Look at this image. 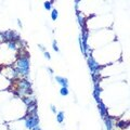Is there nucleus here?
I'll list each match as a JSON object with an SVG mask.
<instances>
[{"label": "nucleus", "instance_id": "1", "mask_svg": "<svg viewBox=\"0 0 130 130\" xmlns=\"http://www.w3.org/2000/svg\"><path fill=\"white\" fill-rule=\"evenodd\" d=\"M14 71L18 75H28V73H29V55L27 53L25 55H21L19 58Z\"/></svg>", "mask_w": 130, "mask_h": 130}, {"label": "nucleus", "instance_id": "2", "mask_svg": "<svg viewBox=\"0 0 130 130\" xmlns=\"http://www.w3.org/2000/svg\"><path fill=\"white\" fill-rule=\"evenodd\" d=\"M19 95H28V94H31V85L29 81L27 80H21L19 84Z\"/></svg>", "mask_w": 130, "mask_h": 130}, {"label": "nucleus", "instance_id": "3", "mask_svg": "<svg viewBox=\"0 0 130 130\" xmlns=\"http://www.w3.org/2000/svg\"><path fill=\"white\" fill-rule=\"evenodd\" d=\"M25 126L27 129H32L36 126H39L38 114H32V115L27 114V116H25Z\"/></svg>", "mask_w": 130, "mask_h": 130}, {"label": "nucleus", "instance_id": "4", "mask_svg": "<svg viewBox=\"0 0 130 130\" xmlns=\"http://www.w3.org/2000/svg\"><path fill=\"white\" fill-rule=\"evenodd\" d=\"M87 62H88V66H89V70H90L91 74H96V73H99L100 70L102 68V66H100V64L93 59V56L91 54L88 55Z\"/></svg>", "mask_w": 130, "mask_h": 130}, {"label": "nucleus", "instance_id": "5", "mask_svg": "<svg viewBox=\"0 0 130 130\" xmlns=\"http://www.w3.org/2000/svg\"><path fill=\"white\" fill-rule=\"evenodd\" d=\"M101 91H102V88L100 87V83H94V88H93V96L98 103L101 102V98H100V94H101Z\"/></svg>", "mask_w": 130, "mask_h": 130}, {"label": "nucleus", "instance_id": "6", "mask_svg": "<svg viewBox=\"0 0 130 130\" xmlns=\"http://www.w3.org/2000/svg\"><path fill=\"white\" fill-rule=\"evenodd\" d=\"M98 106H99V112H100V115L102 116V118L107 116V108L105 106V104L101 101V102L98 103Z\"/></svg>", "mask_w": 130, "mask_h": 130}, {"label": "nucleus", "instance_id": "7", "mask_svg": "<svg viewBox=\"0 0 130 130\" xmlns=\"http://www.w3.org/2000/svg\"><path fill=\"white\" fill-rule=\"evenodd\" d=\"M55 81L62 87H68V79L62 76H55Z\"/></svg>", "mask_w": 130, "mask_h": 130}, {"label": "nucleus", "instance_id": "8", "mask_svg": "<svg viewBox=\"0 0 130 130\" xmlns=\"http://www.w3.org/2000/svg\"><path fill=\"white\" fill-rule=\"evenodd\" d=\"M104 121H105V126H106V129L107 130H112L113 129V121H112V118L109 117L108 115L106 117H104Z\"/></svg>", "mask_w": 130, "mask_h": 130}, {"label": "nucleus", "instance_id": "9", "mask_svg": "<svg viewBox=\"0 0 130 130\" xmlns=\"http://www.w3.org/2000/svg\"><path fill=\"white\" fill-rule=\"evenodd\" d=\"M76 15H77V20H78L79 25H80L81 27L86 26V24H85V19L83 18V15H81V13H80L78 10H76Z\"/></svg>", "mask_w": 130, "mask_h": 130}, {"label": "nucleus", "instance_id": "10", "mask_svg": "<svg viewBox=\"0 0 130 130\" xmlns=\"http://www.w3.org/2000/svg\"><path fill=\"white\" fill-rule=\"evenodd\" d=\"M64 118H65V114L63 111H61L56 114V121H58L59 124H62L64 121Z\"/></svg>", "mask_w": 130, "mask_h": 130}, {"label": "nucleus", "instance_id": "11", "mask_svg": "<svg viewBox=\"0 0 130 130\" xmlns=\"http://www.w3.org/2000/svg\"><path fill=\"white\" fill-rule=\"evenodd\" d=\"M59 18V12L56 9H53L51 12V19H52V21H56V19Z\"/></svg>", "mask_w": 130, "mask_h": 130}, {"label": "nucleus", "instance_id": "12", "mask_svg": "<svg viewBox=\"0 0 130 130\" xmlns=\"http://www.w3.org/2000/svg\"><path fill=\"white\" fill-rule=\"evenodd\" d=\"M60 93H61V95H63V96L68 95V93H70V91H68V88L67 87H62V88H61V90H60Z\"/></svg>", "mask_w": 130, "mask_h": 130}, {"label": "nucleus", "instance_id": "13", "mask_svg": "<svg viewBox=\"0 0 130 130\" xmlns=\"http://www.w3.org/2000/svg\"><path fill=\"white\" fill-rule=\"evenodd\" d=\"M8 47H9L10 50H16V42L9 41L8 42Z\"/></svg>", "mask_w": 130, "mask_h": 130}, {"label": "nucleus", "instance_id": "14", "mask_svg": "<svg viewBox=\"0 0 130 130\" xmlns=\"http://www.w3.org/2000/svg\"><path fill=\"white\" fill-rule=\"evenodd\" d=\"M52 3H53V1H46L44 2V9L46 10H51V8H52Z\"/></svg>", "mask_w": 130, "mask_h": 130}, {"label": "nucleus", "instance_id": "15", "mask_svg": "<svg viewBox=\"0 0 130 130\" xmlns=\"http://www.w3.org/2000/svg\"><path fill=\"white\" fill-rule=\"evenodd\" d=\"M127 123H126V121H123V120H120V121H118V123H117V126H118V127H120V128H126L127 127Z\"/></svg>", "mask_w": 130, "mask_h": 130}, {"label": "nucleus", "instance_id": "16", "mask_svg": "<svg viewBox=\"0 0 130 130\" xmlns=\"http://www.w3.org/2000/svg\"><path fill=\"white\" fill-rule=\"evenodd\" d=\"M52 47H53V50L55 52H59L60 51V49L58 47V43H56V40H53V42H52Z\"/></svg>", "mask_w": 130, "mask_h": 130}, {"label": "nucleus", "instance_id": "17", "mask_svg": "<svg viewBox=\"0 0 130 130\" xmlns=\"http://www.w3.org/2000/svg\"><path fill=\"white\" fill-rule=\"evenodd\" d=\"M43 53H44V58L48 59V60H51V54H50V52L46 51V52H43Z\"/></svg>", "mask_w": 130, "mask_h": 130}, {"label": "nucleus", "instance_id": "18", "mask_svg": "<svg viewBox=\"0 0 130 130\" xmlns=\"http://www.w3.org/2000/svg\"><path fill=\"white\" fill-rule=\"evenodd\" d=\"M51 111H52V113H56V108H55V106H54V105L53 104H51Z\"/></svg>", "mask_w": 130, "mask_h": 130}, {"label": "nucleus", "instance_id": "19", "mask_svg": "<svg viewBox=\"0 0 130 130\" xmlns=\"http://www.w3.org/2000/svg\"><path fill=\"white\" fill-rule=\"evenodd\" d=\"M39 48H40V50H42L43 52H46V48H44L43 46H42V44H39V46H38Z\"/></svg>", "mask_w": 130, "mask_h": 130}, {"label": "nucleus", "instance_id": "20", "mask_svg": "<svg viewBox=\"0 0 130 130\" xmlns=\"http://www.w3.org/2000/svg\"><path fill=\"white\" fill-rule=\"evenodd\" d=\"M18 25L20 26V27H23V25H22V22H21V20H20V19H18Z\"/></svg>", "mask_w": 130, "mask_h": 130}, {"label": "nucleus", "instance_id": "21", "mask_svg": "<svg viewBox=\"0 0 130 130\" xmlns=\"http://www.w3.org/2000/svg\"><path fill=\"white\" fill-rule=\"evenodd\" d=\"M31 130H41V128H40L39 126H36V127H34V128L31 129Z\"/></svg>", "mask_w": 130, "mask_h": 130}, {"label": "nucleus", "instance_id": "22", "mask_svg": "<svg viewBox=\"0 0 130 130\" xmlns=\"http://www.w3.org/2000/svg\"><path fill=\"white\" fill-rule=\"evenodd\" d=\"M48 71L50 72V75H52L53 74V70H52V68H50V67H48Z\"/></svg>", "mask_w": 130, "mask_h": 130}]
</instances>
